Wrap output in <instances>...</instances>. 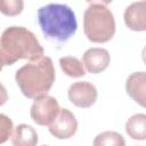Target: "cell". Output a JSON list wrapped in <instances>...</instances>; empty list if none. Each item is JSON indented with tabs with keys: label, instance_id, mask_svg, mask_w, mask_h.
Listing matches in <instances>:
<instances>
[{
	"label": "cell",
	"instance_id": "5bb4252c",
	"mask_svg": "<svg viewBox=\"0 0 146 146\" xmlns=\"http://www.w3.org/2000/svg\"><path fill=\"white\" fill-rule=\"evenodd\" d=\"M92 146H125V139L116 131H104L95 137Z\"/></svg>",
	"mask_w": 146,
	"mask_h": 146
},
{
	"label": "cell",
	"instance_id": "8fae6325",
	"mask_svg": "<svg viewBox=\"0 0 146 146\" xmlns=\"http://www.w3.org/2000/svg\"><path fill=\"white\" fill-rule=\"evenodd\" d=\"M10 140L13 146H36L39 138L32 125L21 123L15 128Z\"/></svg>",
	"mask_w": 146,
	"mask_h": 146
},
{
	"label": "cell",
	"instance_id": "52a82bcc",
	"mask_svg": "<svg viewBox=\"0 0 146 146\" xmlns=\"http://www.w3.org/2000/svg\"><path fill=\"white\" fill-rule=\"evenodd\" d=\"M49 132L57 139H68L78 130V120L67 108H60L57 117L49 125Z\"/></svg>",
	"mask_w": 146,
	"mask_h": 146
},
{
	"label": "cell",
	"instance_id": "5b68a950",
	"mask_svg": "<svg viewBox=\"0 0 146 146\" xmlns=\"http://www.w3.org/2000/svg\"><path fill=\"white\" fill-rule=\"evenodd\" d=\"M59 111L60 106L57 99L52 96L44 95L34 99L30 110V115L33 122L38 125L49 127L57 117Z\"/></svg>",
	"mask_w": 146,
	"mask_h": 146
},
{
	"label": "cell",
	"instance_id": "6da1fadb",
	"mask_svg": "<svg viewBox=\"0 0 146 146\" xmlns=\"http://www.w3.org/2000/svg\"><path fill=\"white\" fill-rule=\"evenodd\" d=\"M43 54V47L38 38L24 26H9L1 34V67L13 65L19 59L34 62L42 58Z\"/></svg>",
	"mask_w": 146,
	"mask_h": 146
},
{
	"label": "cell",
	"instance_id": "30bf717a",
	"mask_svg": "<svg viewBox=\"0 0 146 146\" xmlns=\"http://www.w3.org/2000/svg\"><path fill=\"white\" fill-rule=\"evenodd\" d=\"M125 91L138 105L146 108V72H133L125 81Z\"/></svg>",
	"mask_w": 146,
	"mask_h": 146
},
{
	"label": "cell",
	"instance_id": "3957f363",
	"mask_svg": "<svg viewBox=\"0 0 146 146\" xmlns=\"http://www.w3.org/2000/svg\"><path fill=\"white\" fill-rule=\"evenodd\" d=\"M38 23L47 39L65 42L78 30L75 14L64 3H48L38 9Z\"/></svg>",
	"mask_w": 146,
	"mask_h": 146
},
{
	"label": "cell",
	"instance_id": "277c9868",
	"mask_svg": "<svg viewBox=\"0 0 146 146\" xmlns=\"http://www.w3.org/2000/svg\"><path fill=\"white\" fill-rule=\"evenodd\" d=\"M111 1H90L83 15V32L95 43L108 42L115 34V19L107 7Z\"/></svg>",
	"mask_w": 146,
	"mask_h": 146
},
{
	"label": "cell",
	"instance_id": "ac0fdd59",
	"mask_svg": "<svg viewBox=\"0 0 146 146\" xmlns=\"http://www.w3.org/2000/svg\"><path fill=\"white\" fill-rule=\"evenodd\" d=\"M42 146H48V145H42Z\"/></svg>",
	"mask_w": 146,
	"mask_h": 146
},
{
	"label": "cell",
	"instance_id": "9a60e30c",
	"mask_svg": "<svg viewBox=\"0 0 146 146\" xmlns=\"http://www.w3.org/2000/svg\"><path fill=\"white\" fill-rule=\"evenodd\" d=\"M24 2L22 0H1L0 10L3 15L16 16L23 11Z\"/></svg>",
	"mask_w": 146,
	"mask_h": 146
},
{
	"label": "cell",
	"instance_id": "7c38bea8",
	"mask_svg": "<svg viewBox=\"0 0 146 146\" xmlns=\"http://www.w3.org/2000/svg\"><path fill=\"white\" fill-rule=\"evenodd\" d=\"M125 131L131 139H146V114L137 113L130 116L125 122Z\"/></svg>",
	"mask_w": 146,
	"mask_h": 146
},
{
	"label": "cell",
	"instance_id": "8992f818",
	"mask_svg": "<svg viewBox=\"0 0 146 146\" xmlns=\"http://www.w3.org/2000/svg\"><path fill=\"white\" fill-rule=\"evenodd\" d=\"M68 100L80 108L91 107L98 97L97 88L89 81H78L72 83L67 90Z\"/></svg>",
	"mask_w": 146,
	"mask_h": 146
},
{
	"label": "cell",
	"instance_id": "ba28073f",
	"mask_svg": "<svg viewBox=\"0 0 146 146\" xmlns=\"http://www.w3.org/2000/svg\"><path fill=\"white\" fill-rule=\"evenodd\" d=\"M82 63L89 73L98 74L108 67L111 56L105 48L92 47L87 49L82 55Z\"/></svg>",
	"mask_w": 146,
	"mask_h": 146
},
{
	"label": "cell",
	"instance_id": "4fadbf2b",
	"mask_svg": "<svg viewBox=\"0 0 146 146\" xmlns=\"http://www.w3.org/2000/svg\"><path fill=\"white\" fill-rule=\"evenodd\" d=\"M62 71L70 78H82L86 75V67L83 63L73 56H65L59 59Z\"/></svg>",
	"mask_w": 146,
	"mask_h": 146
},
{
	"label": "cell",
	"instance_id": "2e32d148",
	"mask_svg": "<svg viewBox=\"0 0 146 146\" xmlns=\"http://www.w3.org/2000/svg\"><path fill=\"white\" fill-rule=\"evenodd\" d=\"M0 144H3L9 137H11L15 130L13 121L3 113L0 115Z\"/></svg>",
	"mask_w": 146,
	"mask_h": 146
},
{
	"label": "cell",
	"instance_id": "7a4b0ae2",
	"mask_svg": "<svg viewBox=\"0 0 146 146\" xmlns=\"http://www.w3.org/2000/svg\"><path fill=\"white\" fill-rule=\"evenodd\" d=\"M55 79L56 72L54 63L48 56H43L38 60L23 65L15 74L16 83L22 94L32 99L47 95Z\"/></svg>",
	"mask_w": 146,
	"mask_h": 146
},
{
	"label": "cell",
	"instance_id": "e0dca14e",
	"mask_svg": "<svg viewBox=\"0 0 146 146\" xmlns=\"http://www.w3.org/2000/svg\"><path fill=\"white\" fill-rule=\"evenodd\" d=\"M141 58H143L144 64L146 65V46L143 48V51H141Z\"/></svg>",
	"mask_w": 146,
	"mask_h": 146
},
{
	"label": "cell",
	"instance_id": "9c48e42d",
	"mask_svg": "<svg viewBox=\"0 0 146 146\" xmlns=\"http://www.w3.org/2000/svg\"><path fill=\"white\" fill-rule=\"evenodd\" d=\"M125 26L131 31H146V0L130 3L123 14Z\"/></svg>",
	"mask_w": 146,
	"mask_h": 146
}]
</instances>
